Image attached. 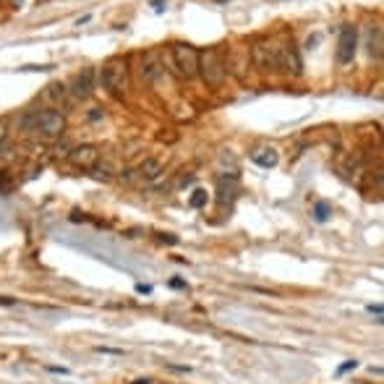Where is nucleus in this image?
<instances>
[{
  "mask_svg": "<svg viewBox=\"0 0 384 384\" xmlns=\"http://www.w3.org/2000/svg\"><path fill=\"white\" fill-rule=\"evenodd\" d=\"M102 84L104 89H110L115 97H123L128 92V84H131V78H128V63L123 58H112L102 66Z\"/></svg>",
  "mask_w": 384,
  "mask_h": 384,
  "instance_id": "nucleus-1",
  "label": "nucleus"
},
{
  "mask_svg": "<svg viewBox=\"0 0 384 384\" xmlns=\"http://www.w3.org/2000/svg\"><path fill=\"white\" fill-rule=\"evenodd\" d=\"M170 58H172V68L176 74L183 76V78H194L199 74V50L191 48V44H183V42H176L170 48Z\"/></svg>",
  "mask_w": 384,
  "mask_h": 384,
  "instance_id": "nucleus-2",
  "label": "nucleus"
},
{
  "mask_svg": "<svg viewBox=\"0 0 384 384\" xmlns=\"http://www.w3.org/2000/svg\"><path fill=\"white\" fill-rule=\"evenodd\" d=\"M24 126H34L44 136L55 138L66 131V118H63V112H58V110H40V112H34L32 118H26Z\"/></svg>",
  "mask_w": 384,
  "mask_h": 384,
  "instance_id": "nucleus-3",
  "label": "nucleus"
},
{
  "mask_svg": "<svg viewBox=\"0 0 384 384\" xmlns=\"http://www.w3.org/2000/svg\"><path fill=\"white\" fill-rule=\"evenodd\" d=\"M202 60V76L206 84H212V86H220L222 84V78H225V63H222V58H220L214 50H209L204 58H199Z\"/></svg>",
  "mask_w": 384,
  "mask_h": 384,
  "instance_id": "nucleus-4",
  "label": "nucleus"
},
{
  "mask_svg": "<svg viewBox=\"0 0 384 384\" xmlns=\"http://www.w3.org/2000/svg\"><path fill=\"white\" fill-rule=\"evenodd\" d=\"M356 48H358V32H356V26H345L340 32V42H337V60L342 66L350 63L356 55Z\"/></svg>",
  "mask_w": 384,
  "mask_h": 384,
  "instance_id": "nucleus-5",
  "label": "nucleus"
},
{
  "mask_svg": "<svg viewBox=\"0 0 384 384\" xmlns=\"http://www.w3.org/2000/svg\"><path fill=\"white\" fill-rule=\"evenodd\" d=\"M68 160H71V165H74V168L92 170V168H94L97 162H100V149H97V146H89V144L76 146V149H71Z\"/></svg>",
  "mask_w": 384,
  "mask_h": 384,
  "instance_id": "nucleus-6",
  "label": "nucleus"
},
{
  "mask_svg": "<svg viewBox=\"0 0 384 384\" xmlns=\"http://www.w3.org/2000/svg\"><path fill=\"white\" fill-rule=\"evenodd\" d=\"M92 92H94V71H92V68H84L74 81V94L78 100H86Z\"/></svg>",
  "mask_w": 384,
  "mask_h": 384,
  "instance_id": "nucleus-7",
  "label": "nucleus"
},
{
  "mask_svg": "<svg viewBox=\"0 0 384 384\" xmlns=\"http://www.w3.org/2000/svg\"><path fill=\"white\" fill-rule=\"evenodd\" d=\"M160 71H162L160 55H157V52H146L144 60H142V76H144L146 81H152V78L160 76Z\"/></svg>",
  "mask_w": 384,
  "mask_h": 384,
  "instance_id": "nucleus-8",
  "label": "nucleus"
},
{
  "mask_svg": "<svg viewBox=\"0 0 384 384\" xmlns=\"http://www.w3.org/2000/svg\"><path fill=\"white\" fill-rule=\"evenodd\" d=\"M251 160H254V165H259V168H274L277 165V149H256V152L251 154Z\"/></svg>",
  "mask_w": 384,
  "mask_h": 384,
  "instance_id": "nucleus-9",
  "label": "nucleus"
},
{
  "mask_svg": "<svg viewBox=\"0 0 384 384\" xmlns=\"http://www.w3.org/2000/svg\"><path fill=\"white\" fill-rule=\"evenodd\" d=\"M160 172H162V160H157V157H149V160H144L142 165H138V176H142L144 180H154Z\"/></svg>",
  "mask_w": 384,
  "mask_h": 384,
  "instance_id": "nucleus-10",
  "label": "nucleus"
},
{
  "mask_svg": "<svg viewBox=\"0 0 384 384\" xmlns=\"http://www.w3.org/2000/svg\"><path fill=\"white\" fill-rule=\"evenodd\" d=\"M206 202H209V194H206L204 188H196V191L191 194V199H188L191 209H202V206H206Z\"/></svg>",
  "mask_w": 384,
  "mask_h": 384,
  "instance_id": "nucleus-11",
  "label": "nucleus"
},
{
  "mask_svg": "<svg viewBox=\"0 0 384 384\" xmlns=\"http://www.w3.org/2000/svg\"><path fill=\"white\" fill-rule=\"evenodd\" d=\"M330 214H332V209H330L327 202H319L316 206H314V217H316V222H327Z\"/></svg>",
  "mask_w": 384,
  "mask_h": 384,
  "instance_id": "nucleus-12",
  "label": "nucleus"
},
{
  "mask_svg": "<svg viewBox=\"0 0 384 384\" xmlns=\"http://www.w3.org/2000/svg\"><path fill=\"white\" fill-rule=\"evenodd\" d=\"M358 366V360H348V364H342L340 368H337V374H348V371H353Z\"/></svg>",
  "mask_w": 384,
  "mask_h": 384,
  "instance_id": "nucleus-13",
  "label": "nucleus"
},
{
  "mask_svg": "<svg viewBox=\"0 0 384 384\" xmlns=\"http://www.w3.org/2000/svg\"><path fill=\"white\" fill-rule=\"evenodd\" d=\"M136 290H138V293H144V296L152 293V288H149V285H136Z\"/></svg>",
  "mask_w": 384,
  "mask_h": 384,
  "instance_id": "nucleus-14",
  "label": "nucleus"
},
{
  "mask_svg": "<svg viewBox=\"0 0 384 384\" xmlns=\"http://www.w3.org/2000/svg\"><path fill=\"white\" fill-rule=\"evenodd\" d=\"M6 131H8V128H6V120H0V142L6 138Z\"/></svg>",
  "mask_w": 384,
  "mask_h": 384,
  "instance_id": "nucleus-15",
  "label": "nucleus"
},
{
  "mask_svg": "<svg viewBox=\"0 0 384 384\" xmlns=\"http://www.w3.org/2000/svg\"><path fill=\"white\" fill-rule=\"evenodd\" d=\"M170 288H186L183 280H170Z\"/></svg>",
  "mask_w": 384,
  "mask_h": 384,
  "instance_id": "nucleus-16",
  "label": "nucleus"
},
{
  "mask_svg": "<svg viewBox=\"0 0 384 384\" xmlns=\"http://www.w3.org/2000/svg\"><path fill=\"white\" fill-rule=\"evenodd\" d=\"M0 304H3V306H14L16 300H14V298H0Z\"/></svg>",
  "mask_w": 384,
  "mask_h": 384,
  "instance_id": "nucleus-17",
  "label": "nucleus"
},
{
  "mask_svg": "<svg viewBox=\"0 0 384 384\" xmlns=\"http://www.w3.org/2000/svg\"><path fill=\"white\" fill-rule=\"evenodd\" d=\"M371 314H376V316H382V306H368Z\"/></svg>",
  "mask_w": 384,
  "mask_h": 384,
  "instance_id": "nucleus-18",
  "label": "nucleus"
},
{
  "mask_svg": "<svg viewBox=\"0 0 384 384\" xmlns=\"http://www.w3.org/2000/svg\"><path fill=\"white\" fill-rule=\"evenodd\" d=\"M134 384H152V382H149V379H136Z\"/></svg>",
  "mask_w": 384,
  "mask_h": 384,
  "instance_id": "nucleus-19",
  "label": "nucleus"
},
{
  "mask_svg": "<svg viewBox=\"0 0 384 384\" xmlns=\"http://www.w3.org/2000/svg\"><path fill=\"white\" fill-rule=\"evenodd\" d=\"M18 3H21V0H18Z\"/></svg>",
  "mask_w": 384,
  "mask_h": 384,
  "instance_id": "nucleus-20",
  "label": "nucleus"
}]
</instances>
